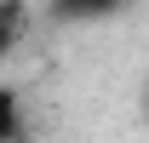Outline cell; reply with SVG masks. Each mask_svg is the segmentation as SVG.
I'll list each match as a JSON object with an SVG mask.
<instances>
[{"label": "cell", "instance_id": "obj_1", "mask_svg": "<svg viewBox=\"0 0 149 143\" xmlns=\"http://www.w3.org/2000/svg\"><path fill=\"white\" fill-rule=\"evenodd\" d=\"M52 6V17H63V23H92V17H115L126 0H46Z\"/></svg>", "mask_w": 149, "mask_h": 143}, {"label": "cell", "instance_id": "obj_2", "mask_svg": "<svg viewBox=\"0 0 149 143\" xmlns=\"http://www.w3.org/2000/svg\"><path fill=\"white\" fill-rule=\"evenodd\" d=\"M0 143H29V132H23V103L12 86H0Z\"/></svg>", "mask_w": 149, "mask_h": 143}, {"label": "cell", "instance_id": "obj_3", "mask_svg": "<svg viewBox=\"0 0 149 143\" xmlns=\"http://www.w3.org/2000/svg\"><path fill=\"white\" fill-rule=\"evenodd\" d=\"M23 23H29V6L23 0H0V57L23 40Z\"/></svg>", "mask_w": 149, "mask_h": 143}]
</instances>
